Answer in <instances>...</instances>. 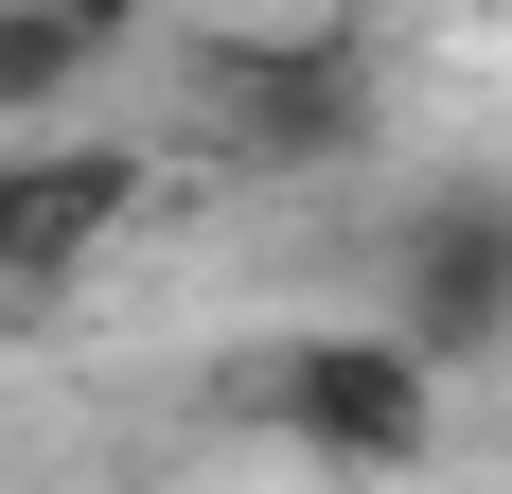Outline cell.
Masks as SVG:
<instances>
[{
	"mask_svg": "<svg viewBox=\"0 0 512 494\" xmlns=\"http://www.w3.org/2000/svg\"><path fill=\"white\" fill-rule=\"evenodd\" d=\"M389 336H407L442 389L512 353V195L495 177H460V195H424L407 230H389Z\"/></svg>",
	"mask_w": 512,
	"mask_h": 494,
	"instance_id": "cell-2",
	"label": "cell"
},
{
	"mask_svg": "<svg viewBox=\"0 0 512 494\" xmlns=\"http://www.w3.org/2000/svg\"><path fill=\"white\" fill-rule=\"evenodd\" d=\"M106 53L71 36V18H53V0H0V142H53V106L89 89Z\"/></svg>",
	"mask_w": 512,
	"mask_h": 494,
	"instance_id": "cell-5",
	"label": "cell"
},
{
	"mask_svg": "<svg viewBox=\"0 0 512 494\" xmlns=\"http://www.w3.org/2000/svg\"><path fill=\"white\" fill-rule=\"evenodd\" d=\"M124 212H142V142H89V124L0 142V300L89 283L106 247H124Z\"/></svg>",
	"mask_w": 512,
	"mask_h": 494,
	"instance_id": "cell-3",
	"label": "cell"
},
{
	"mask_svg": "<svg viewBox=\"0 0 512 494\" xmlns=\"http://www.w3.org/2000/svg\"><path fill=\"white\" fill-rule=\"evenodd\" d=\"M212 142L301 177V159H354L371 142V53L336 36H265V53H212Z\"/></svg>",
	"mask_w": 512,
	"mask_h": 494,
	"instance_id": "cell-4",
	"label": "cell"
},
{
	"mask_svg": "<svg viewBox=\"0 0 512 494\" xmlns=\"http://www.w3.org/2000/svg\"><path fill=\"white\" fill-rule=\"evenodd\" d=\"M248 424L301 442V459H336V477H424L442 459V371L389 318H318V336L248 353Z\"/></svg>",
	"mask_w": 512,
	"mask_h": 494,
	"instance_id": "cell-1",
	"label": "cell"
},
{
	"mask_svg": "<svg viewBox=\"0 0 512 494\" xmlns=\"http://www.w3.org/2000/svg\"><path fill=\"white\" fill-rule=\"evenodd\" d=\"M53 18H71L89 53H142V36H159V0H53Z\"/></svg>",
	"mask_w": 512,
	"mask_h": 494,
	"instance_id": "cell-6",
	"label": "cell"
}]
</instances>
